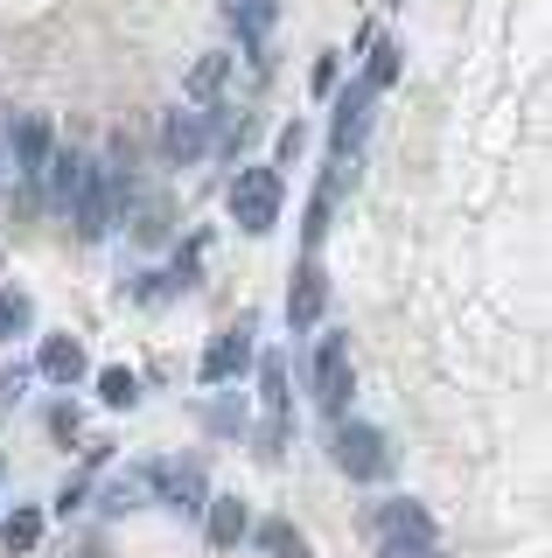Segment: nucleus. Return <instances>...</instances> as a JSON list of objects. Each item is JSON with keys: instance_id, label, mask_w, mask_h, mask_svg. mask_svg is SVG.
<instances>
[{"instance_id": "nucleus-1", "label": "nucleus", "mask_w": 552, "mask_h": 558, "mask_svg": "<svg viewBox=\"0 0 552 558\" xmlns=\"http://www.w3.org/2000/svg\"><path fill=\"white\" fill-rule=\"evenodd\" d=\"M224 209H231V223L245 238H266L273 223H280V168L245 161L231 174V189H224Z\"/></svg>"}, {"instance_id": "nucleus-2", "label": "nucleus", "mask_w": 552, "mask_h": 558, "mask_svg": "<svg viewBox=\"0 0 552 558\" xmlns=\"http://www.w3.org/2000/svg\"><path fill=\"white\" fill-rule=\"evenodd\" d=\"M329 461L343 468V475L350 482H385L392 475V461H399V453H392V440L377 426H364V418H329Z\"/></svg>"}, {"instance_id": "nucleus-3", "label": "nucleus", "mask_w": 552, "mask_h": 558, "mask_svg": "<svg viewBox=\"0 0 552 558\" xmlns=\"http://www.w3.org/2000/svg\"><path fill=\"white\" fill-rule=\"evenodd\" d=\"M217 112H224V105H189V112H168L161 119V140H154V147H161V161L168 168H196L203 154H211V140H217Z\"/></svg>"}, {"instance_id": "nucleus-4", "label": "nucleus", "mask_w": 552, "mask_h": 558, "mask_svg": "<svg viewBox=\"0 0 552 558\" xmlns=\"http://www.w3.org/2000/svg\"><path fill=\"white\" fill-rule=\"evenodd\" d=\"M371 531H377V545H427V551L441 545L434 517H427L412 496H392V502H377V510H371Z\"/></svg>"}, {"instance_id": "nucleus-5", "label": "nucleus", "mask_w": 552, "mask_h": 558, "mask_svg": "<svg viewBox=\"0 0 552 558\" xmlns=\"http://www.w3.org/2000/svg\"><path fill=\"white\" fill-rule=\"evenodd\" d=\"M350 391H357L350 342H343V336H322V349H315V398H322V412H329V418H343V405H350Z\"/></svg>"}, {"instance_id": "nucleus-6", "label": "nucleus", "mask_w": 552, "mask_h": 558, "mask_svg": "<svg viewBox=\"0 0 552 558\" xmlns=\"http://www.w3.org/2000/svg\"><path fill=\"white\" fill-rule=\"evenodd\" d=\"M147 502H154V461H127L119 475L98 482V517H106V523L147 510Z\"/></svg>"}, {"instance_id": "nucleus-7", "label": "nucleus", "mask_w": 552, "mask_h": 558, "mask_svg": "<svg viewBox=\"0 0 552 558\" xmlns=\"http://www.w3.org/2000/svg\"><path fill=\"white\" fill-rule=\"evenodd\" d=\"M49 154H57V126H49L43 112H28V119H14V133H8V168L22 174L28 189H36V174L49 168Z\"/></svg>"}, {"instance_id": "nucleus-8", "label": "nucleus", "mask_w": 552, "mask_h": 558, "mask_svg": "<svg viewBox=\"0 0 552 558\" xmlns=\"http://www.w3.org/2000/svg\"><path fill=\"white\" fill-rule=\"evenodd\" d=\"M154 502L176 517H196L203 502H211V488H203V468L196 461H154Z\"/></svg>"}, {"instance_id": "nucleus-9", "label": "nucleus", "mask_w": 552, "mask_h": 558, "mask_svg": "<svg viewBox=\"0 0 552 558\" xmlns=\"http://www.w3.org/2000/svg\"><path fill=\"white\" fill-rule=\"evenodd\" d=\"M84 174H92V161H84L77 147H57V154H49V168L36 174V182H43V203L57 209V217H71V209H77V196H84Z\"/></svg>"}, {"instance_id": "nucleus-10", "label": "nucleus", "mask_w": 552, "mask_h": 558, "mask_svg": "<svg viewBox=\"0 0 552 558\" xmlns=\"http://www.w3.org/2000/svg\"><path fill=\"white\" fill-rule=\"evenodd\" d=\"M371 105H377V92H371L364 77H357L350 92L336 98V119H329V147H336V154H357V147H364V133H371Z\"/></svg>"}, {"instance_id": "nucleus-11", "label": "nucleus", "mask_w": 552, "mask_h": 558, "mask_svg": "<svg viewBox=\"0 0 552 558\" xmlns=\"http://www.w3.org/2000/svg\"><path fill=\"white\" fill-rule=\"evenodd\" d=\"M245 363H252V322H238V328H224V336H211V349H203V363H196V377H203V384H231Z\"/></svg>"}, {"instance_id": "nucleus-12", "label": "nucleus", "mask_w": 552, "mask_h": 558, "mask_svg": "<svg viewBox=\"0 0 552 558\" xmlns=\"http://www.w3.org/2000/svg\"><path fill=\"white\" fill-rule=\"evenodd\" d=\"M322 307H329V279H322L315 252H308L301 272H295V293H287V328H295V336H308V328L322 322Z\"/></svg>"}, {"instance_id": "nucleus-13", "label": "nucleus", "mask_w": 552, "mask_h": 558, "mask_svg": "<svg viewBox=\"0 0 552 558\" xmlns=\"http://www.w3.org/2000/svg\"><path fill=\"white\" fill-rule=\"evenodd\" d=\"M36 371H43L49 384H63V391H71V384L92 377V356H84V342H77V336H43V349H36Z\"/></svg>"}, {"instance_id": "nucleus-14", "label": "nucleus", "mask_w": 552, "mask_h": 558, "mask_svg": "<svg viewBox=\"0 0 552 558\" xmlns=\"http://www.w3.org/2000/svg\"><path fill=\"white\" fill-rule=\"evenodd\" d=\"M273 14H280V0H231V28L238 43H245V57L266 70V35H273Z\"/></svg>"}, {"instance_id": "nucleus-15", "label": "nucleus", "mask_w": 552, "mask_h": 558, "mask_svg": "<svg viewBox=\"0 0 552 558\" xmlns=\"http://www.w3.org/2000/svg\"><path fill=\"white\" fill-rule=\"evenodd\" d=\"M203 531H211L217 551H231L238 537L252 531V502L245 496H211V502H203Z\"/></svg>"}, {"instance_id": "nucleus-16", "label": "nucleus", "mask_w": 552, "mask_h": 558, "mask_svg": "<svg viewBox=\"0 0 552 558\" xmlns=\"http://www.w3.org/2000/svg\"><path fill=\"white\" fill-rule=\"evenodd\" d=\"M252 545H259V558H308V531L295 517H252Z\"/></svg>"}, {"instance_id": "nucleus-17", "label": "nucleus", "mask_w": 552, "mask_h": 558, "mask_svg": "<svg viewBox=\"0 0 552 558\" xmlns=\"http://www.w3.org/2000/svg\"><path fill=\"white\" fill-rule=\"evenodd\" d=\"M127 209H133V244H168L176 238V203L168 196H141Z\"/></svg>"}, {"instance_id": "nucleus-18", "label": "nucleus", "mask_w": 552, "mask_h": 558, "mask_svg": "<svg viewBox=\"0 0 552 558\" xmlns=\"http://www.w3.org/2000/svg\"><path fill=\"white\" fill-rule=\"evenodd\" d=\"M224 84H231V57H224V49L196 57V70H189V105H217Z\"/></svg>"}, {"instance_id": "nucleus-19", "label": "nucleus", "mask_w": 552, "mask_h": 558, "mask_svg": "<svg viewBox=\"0 0 552 558\" xmlns=\"http://www.w3.org/2000/svg\"><path fill=\"white\" fill-rule=\"evenodd\" d=\"M399 63H406L399 35H377V43H371V63H364V84H371V92H392V84H399Z\"/></svg>"}, {"instance_id": "nucleus-20", "label": "nucleus", "mask_w": 552, "mask_h": 558, "mask_svg": "<svg viewBox=\"0 0 552 558\" xmlns=\"http://www.w3.org/2000/svg\"><path fill=\"white\" fill-rule=\"evenodd\" d=\"M28 328H36V301H28L22 287H0V342L28 336Z\"/></svg>"}, {"instance_id": "nucleus-21", "label": "nucleus", "mask_w": 552, "mask_h": 558, "mask_svg": "<svg viewBox=\"0 0 552 558\" xmlns=\"http://www.w3.org/2000/svg\"><path fill=\"white\" fill-rule=\"evenodd\" d=\"M98 405L133 412V405H141V377H133V371H119V363H112V371H98Z\"/></svg>"}, {"instance_id": "nucleus-22", "label": "nucleus", "mask_w": 552, "mask_h": 558, "mask_svg": "<svg viewBox=\"0 0 552 558\" xmlns=\"http://www.w3.org/2000/svg\"><path fill=\"white\" fill-rule=\"evenodd\" d=\"M287 440H295V412H266V418H259V433H252V453H259V461H280Z\"/></svg>"}, {"instance_id": "nucleus-23", "label": "nucleus", "mask_w": 552, "mask_h": 558, "mask_svg": "<svg viewBox=\"0 0 552 558\" xmlns=\"http://www.w3.org/2000/svg\"><path fill=\"white\" fill-rule=\"evenodd\" d=\"M259 405L266 412H295L287 405V356H259Z\"/></svg>"}, {"instance_id": "nucleus-24", "label": "nucleus", "mask_w": 552, "mask_h": 558, "mask_svg": "<svg viewBox=\"0 0 552 558\" xmlns=\"http://www.w3.org/2000/svg\"><path fill=\"white\" fill-rule=\"evenodd\" d=\"M0 537H8V551H36L43 545V510H8Z\"/></svg>"}, {"instance_id": "nucleus-25", "label": "nucleus", "mask_w": 552, "mask_h": 558, "mask_svg": "<svg viewBox=\"0 0 552 558\" xmlns=\"http://www.w3.org/2000/svg\"><path fill=\"white\" fill-rule=\"evenodd\" d=\"M301 147H308V126H301V119H287V126H280V140H273V168L301 161Z\"/></svg>"}, {"instance_id": "nucleus-26", "label": "nucleus", "mask_w": 552, "mask_h": 558, "mask_svg": "<svg viewBox=\"0 0 552 558\" xmlns=\"http://www.w3.org/2000/svg\"><path fill=\"white\" fill-rule=\"evenodd\" d=\"M203 426H211V433H238V426H245V405H238V398H217V405H203Z\"/></svg>"}, {"instance_id": "nucleus-27", "label": "nucleus", "mask_w": 552, "mask_h": 558, "mask_svg": "<svg viewBox=\"0 0 552 558\" xmlns=\"http://www.w3.org/2000/svg\"><path fill=\"white\" fill-rule=\"evenodd\" d=\"M329 209H336V196H322V189H315V203H308V223H301L308 252H315V244H322V231H329Z\"/></svg>"}, {"instance_id": "nucleus-28", "label": "nucleus", "mask_w": 552, "mask_h": 558, "mask_svg": "<svg viewBox=\"0 0 552 558\" xmlns=\"http://www.w3.org/2000/svg\"><path fill=\"white\" fill-rule=\"evenodd\" d=\"M49 433H57V440H71V433H77V405H57V412H49Z\"/></svg>"}, {"instance_id": "nucleus-29", "label": "nucleus", "mask_w": 552, "mask_h": 558, "mask_svg": "<svg viewBox=\"0 0 552 558\" xmlns=\"http://www.w3.org/2000/svg\"><path fill=\"white\" fill-rule=\"evenodd\" d=\"M84 488H92V482H84V475H77V482H63V496H57V510H77V502H84Z\"/></svg>"}, {"instance_id": "nucleus-30", "label": "nucleus", "mask_w": 552, "mask_h": 558, "mask_svg": "<svg viewBox=\"0 0 552 558\" xmlns=\"http://www.w3.org/2000/svg\"><path fill=\"white\" fill-rule=\"evenodd\" d=\"M22 377H28V371H0V405H8V398L22 391Z\"/></svg>"}, {"instance_id": "nucleus-31", "label": "nucleus", "mask_w": 552, "mask_h": 558, "mask_svg": "<svg viewBox=\"0 0 552 558\" xmlns=\"http://www.w3.org/2000/svg\"><path fill=\"white\" fill-rule=\"evenodd\" d=\"M77 558H106V551H98V545H84V551H77Z\"/></svg>"}, {"instance_id": "nucleus-32", "label": "nucleus", "mask_w": 552, "mask_h": 558, "mask_svg": "<svg viewBox=\"0 0 552 558\" xmlns=\"http://www.w3.org/2000/svg\"><path fill=\"white\" fill-rule=\"evenodd\" d=\"M0 168H8V133H0Z\"/></svg>"}]
</instances>
